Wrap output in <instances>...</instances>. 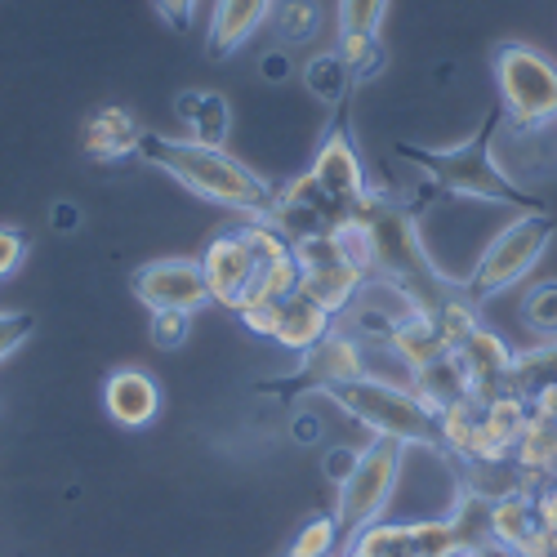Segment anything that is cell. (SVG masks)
I'll use <instances>...</instances> for the list:
<instances>
[{
	"label": "cell",
	"mask_w": 557,
	"mask_h": 557,
	"mask_svg": "<svg viewBox=\"0 0 557 557\" xmlns=\"http://www.w3.org/2000/svg\"><path fill=\"white\" fill-rule=\"evenodd\" d=\"M295 442L299 446L321 442V420H317V414H295Z\"/></svg>",
	"instance_id": "obj_42"
},
{
	"label": "cell",
	"mask_w": 557,
	"mask_h": 557,
	"mask_svg": "<svg viewBox=\"0 0 557 557\" xmlns=\"http://www.w3.org/2000/svg\"><path fill=\"white\" fill-rule=\"evenodd\" d=\"M272 14V0H214V10H210V54L214 59H227V54H237L242 45L268 23Z\"/></svg>",
	"instance_id": "obj_16"
},
{
	"label": "cell",
	"mask_w": 557,
	"mask_h": 557,
	"mask_svg": "<svg viewBox=\"0 0 557 557\" xmlns=\"http://www.w3.org/2000/svg\"><path fill=\"white\" fill-rule=\"evenodd\" d=\"M522 557H557V531H548V527H540L531 540H527V548H522Z\"/></svg>",
	"instance_id": "obj_41"
},
{
	"label": "cell",
	"mask_w": 557,
	"mask_h": 557,
	"mask_svg": "<svg viewBox=\"0 0 557 557\" xmlns=\"http://www.w3.org/2000/svg\"><path fill=\"white\" fill-rule=\"evenodd\" d=\"M335 50L344 54V63L352 67L357 81H375V76L384 72V59H388L380 36H339Z\"/></svg>",
	"instance_id": "obj_29"
},
{
	"label": "cell",
	"mask_w": 557,
	"mask_h": 557,
	"mask_svg": "<svg viewBox=\"0 0 557 557\" xmlns=\"http://www.w3.org/2000/svg\"><path fill=\"white\" fill-rule=\"evenodd\" d=\"M32 339V317L27 312H0V361L14 348H23Z\"/></svg>",
	"instance_id": "obj_35"
},
{
	"label": "cell",
	"mask_w": 557,
	"mask_h": 557,
	"mask_svg": "<svg viewBox=\"0 0 557 557\" xmlns=\"http://www.w3.org/2000/svg\"><path fill=\"white\" fill-rule=\"evenodd\" d=\"M174 116L193 129L197 144L206 148H223L232 134V108L219 89H183L174 99Z\"/></svg>",
	"instance_id": "obj_19"
},
{
	"label": "cell",
	"mask_w": 557,
	"mask_h": 557,
	"mask_svg": "<svg viewBox=\"0 0 557 557\" xmlns=\"http://www.w3.org/2000/svg\"><path fill=\"white\" fill-rule=\"evenodd\" d=\"M50 227H54V232H76V227H81V210H76L72 201H54V206H50Z\"/></svg>",
	"instance_id": "obj_40"
},
{
	"label": "cell",
	"mask_w": 557,
	"mask_h": 557,
	"mask_svg": "<svg viewBox=\"0 0 557 557\" xmlns=\"http://www.w3.org/2000/svg\"><path fill=\"white\" fill-rule=\"evenodd\" d=\"M188 331H193V312H178V308H161V312H152V321H148L152 348H161V352L183 348V344H188Z\"/></svg>",
	"instance_id": "obj_31"
},
{
	"label": "cell",
	"mask_w": 557,
	"mask_h": 557,
	"mask_svg": "<svg viewBox=\"0 0 557 557\" xmlns=\"http://www.w3.org/2000/svg\"><path fill=\"white\" fill-rule=\"evenodd\" d=\"M482 429L513 455V446L522 442V433L531 429V401L522 393H495L482 401Z\"/></svg>",
	"instance_id": "obj_23"
},
{
	"label": "cell",
	"mask_w": 557,
	"mask_h": 557,
	"mask_svg": "<svg viewBox=\"0 0 557 557\" xmlns=\"http://www.w3.org/2000/svg\"><path fill=\"white\" fill-rule=\"evenodd\" d=\"M522 321H527V331H531L540 344L557 339V282H540V286L527 290V299H522Z\"/></svg>",
	"instance_id": "obj_28"
},
{
	"label": "cell",
	"mask_w": 557,
	"mask_h": 557,
	"mask_svg": "<svg viewBox=\"0 0 557 557\" xmlns=\"http://www.w3.org/2000/svg\"><path fill=\"white\" fill-rule=\"evenodd\" d=\"M201 268H206V286H210V304L237 312L250 299L259 259L250 255V246L237 237V227L210 237V246L201 250Z\"/></svg>",
	"instance_id": "obj_10"
},
{
	"label": "cell",
	"mask_w": 557,
	"mask_h": 557,
	"mask_svg": "<svg viewBox=\"0 0 557 557\" xmlns=\"http://www.w3.org/2000/svg\"><path fill=\"white\" fill-rule=\"evenodd\" d=\"M406 384H410L414 393H420V401H424L429 410H437V414H442L446 406L463 401V397H473V384H469V375H463V366H459L455 348H450L446 357H437V361L420 366V370H410Z\"/></svg>",
	"instance_id": "obj_20"
},
{
	"label": "cell",
	"mask_w": 557,
	"mask_h": 557,
	"mask_svg": "<svg viewBox=\"0 0 557 557\" xmlns=\"http://www.w3.org/2000/svg\"><path fill=\"white\" fill-rule=\"evenodd\" d=\"M366 286H370V276L357 272L344 259L339 263H326V268H304L299 272V295H308L317 308H326L331 317H344L361 299Z\"/></svg>",
	"instance_id": "obj_18"
},
{
	"label": "cell",
	"mask_w": 557,
	"mask_h": 557,
	"mask_svg": "<svg viewBox=\"0 0 557 557\" xmlns=\"http://www.w3.org/2000/svg\"><path fill=\"white\" fill-rule=\"evenodd\" d=\"M144 125L134 121L129 108H95L81 125V148L89 161H125V157H138V144H144Z\"/></svg>",
	"instance_id": "obj_14"
},
{
	"label": "cell",
	"mask_w": 557,
	"mask_h": 557,
	"mask_svg": "<svg viewBox=\"0 0 557 557\" xmlns=\"http://www.w3.org/2000/svg\"><path fill=\"white\" fill-rule=\"evenodd\" d=\"M553 232H557V219L548 210L540 214H518L508 227H499L495 237L486 242V250L478 255L473 272L463 276V295H469L478 308L495 295H504L508 286H518L531 276V268L544 259L548 242H553Z\"/></svg>",
	"instance_id": "obj_4"
},
{
	"label": "cell",
	"mask_w": 557,
	"mask_h": 557,
	"mask_svg": "<svg viewBox=\"0 0 557 557\" xmlns=\"http://www.w3.org/2000/svg\"><path fill=\"white\" fill-rule=\"evenodd\" d=\"M335 321L326 308H317L308 295H286L282 304H276V326H272V344L276 348H286L295 357H304L308 348H317L321 339H326L335 331Z\"/></svg>",
	"instance_id": "obj_15"
},
{
	"label": "cell",
	"mask_w": 557,
	"mask_h": 557,
	"mask_svg": "<svg viewBox=\"0 0 557 557\" xmlns=\"http://www.w3.org/2000/svg\"><path fill=\"white\" fill-rule=\"evenodd\" d=\"M491 504L495 499H486V495H478L469 486L455 491V508L446 518H450V531H455L459 548H482L491 540Z\"/></svg>",
	"instance_id": "obj_24"
},
{
	"label": "cell",
	"mask_w": 557,
	"mask_h": 557,
	"mask_svg": "<svg viewBox=\"0 0 557 557\" xmlns=\"http://www.w3.org/2000/svg\"><path fill=\"white\" fill-rule=\"evenodd\" d=\"M388 0H339V36H380Z\"/></svg>",
	"instance_id": "obj_30"
},
{
	"label": "cell",
	"mask_w": 557,
	"mask_h": 557,
	"mask_svg": "<svg viewBox=\"0 0 557 557\" xmlns=\"http://www.w3.org/2000/svg\"><path fill=\"white\" fill-rule=\"evenodd\" d=\"M331 397L352 414L361 429H370V437H393L401 446L442 450L437 410H429L410 384H388L380 375H361V380H348V384L331 388Z\"/></svg>",
	"instance_id": "obj_3"
},
{
	"label": "cell",
	"mask_w": 557,
	"mask_h": 557,
	"mask_svg": "<svg viewBox=\"0 0 557 557\" xmlns=\"http://www.w3.org/2000/svg\"><path fill=\"white\" fill-rule=\"evenodd\" d=\"M495 85L504 125L513 129H544L557 125V63L540 54L527 40L495 45Z\"/></svg>",
	"instance_id": "obj_5"
},
{
	"label": "cell",
	"mask_w": 557,
	"mask_h": 557,
	"mask_svg": "<svg viewBox=\"0 0 557 557\" xmlns=\"http://www.w3.org/2000/svg\"><path fill=\"white\" fill-rule=\"evenodd\" d=\"M357 557H414V522H370L348 544Z\"/></svg>",
	"instance_id": "obj_25"
},
{
	"label": "cell",
	"mask_w": 557,
	"mask_h": 557,
	"mask_svg": "<svg viewBox=\"0 0 557 557\" xmlns=\"http://www.w3.org/2000/svg\"><path fill=\"white\" fill-rule=\"evenodd\" d=\"M384 348H388L406 370H420V366L446 357V352H450V339L442 335V326H437L429 312H414V308H410L406 317L393 321V331L384 335Z\"/></svg>",
	"instance_id": "obj_17"
},
{
	"label": "cell",
	"mask_w": 557,
	"mask_h": 557,
	"mask_svg": "<svg viewBox=\"0 0 557 557\" xmlns=\"http://www.w3.org/2000/svg\"><path fill=\"white\" fill-rule=\"evenodd\" d=\"M299 76H304V89H308V95H312L321 108H335V112L348 103L352 85H357L352 67L344 63L339 50H321V54H312V59L299 67Z\"/></svg>",
	"instance_id": "obj_21"
},
{
	"label": "cell",
	"mask_w": 557,
	"mask_h": 557,
	"mask_svg": "<svg viewBox=\"0 0 557 557\" xmlns=\"http://www.w3.org/2000/svg\"><path fill=\"white\" fill-rule=\"evenodd\" d=\"M335 557H357V553H352V548H339V553H335Z\"/></svg>",
	"instance_id": "obj_43"
},
{
	"label": "cell",
	"mask_w": 557,
	"mask_h": 557,
	"mask_svg": "<svg viewBox=\"0 0 557 557\" xmlns=\"http://www.w3.org/2000/svg\"><path fill=\"white\" fill-rule=\"evenodd\" d=\"M259 76H263L268 85H286V81L295 76V63H290V54H286V50H268V54L259 59Z\"/></svg>",
	"instance_id": "obj_37"
},
{
	"label": "cell",
	"mask_w": 557,
	"mask_h": 557,
	"mask_svg": "<svg viewBox=\"0 0 557 557\" xmlns=\"http://www.w3.org/2000/svg\"><path fill=\"white\" fill-rule=\"evenodd\" d=\"M535 513H540V527H548V531H557V473L553 478H544L535 491Z\"/></svg>",
	"instance_id": "obj_36"
},
{
	"label": "cell",
	"mask_w": 557,
	"mask_h": 557,
	"mask_svg": "<svg viewBox=\"0 0 557 557\" xmlns=\"http://www.w3.org/2000/svg\"><path fill=\"white\" fill-rule=\"evenodd\" d=\"M459 548L450 518H424L414 522V557H450Z\"/></svg>",
	"instance_id": "obj_32"
},
{
	"label": "cell",
	"mask_w": 557,
	"mask_h": 557,
	"mask_svg": "<svg viewBox=\"0 0 557 557\" xmlns=\"http://www.w3.org/2000/svg\"><path fill=\"white\" fill-rule=\"evenodd\" d=\"M268 219L282 227L290 242H304V237H321V232H335L348 219V206L335 201L308 170V174H295L276 188V206Z\"/></svg>",
	"instance_id": "obj_9"
},
{
	"label": "cell",
	"mask_w": 557,
	"mask_h": 557,
	"mask_svg": "<svg viewBox=\"0 0 557 557\" xmlns=\"http://www.w3.org/2000/svg\"><path fill=\"white\" fill-rule=\"evenodd\" d=\"M138 157H144L148 165H157V170H165L193 197H201V201H210L219 210H232V214H242V219L272 214V206H276V188H272L268 178H259L246 161L227 157L223 148L197 144V138L144 134Z\"/></svg>",
	"instance_id": "obj_2"
},
{
	"label": "cell",
	"mask_w": 557,
	"mask_h": 557,
	"mask_svg": "<svg viewBox=\"0 0 557 557\" xmlns=\"http://www.w3.org/2000/svg\"><path fill=\"white\" fill-rule=\"evenodd\" d=\"M197 5H201V0H157L161 18H165V23H174V27H193Z\"/></svg>",
	"instance_id": "obj_39"
},
{
	"label": "cell",
	"mask_w": 557,
	"mask_h": 557,
	"mask_svg": "<svg viewBox=\"0 0 557 557\" xmlns=\"http://www.w3.org/2000/svg\"><path fill=\"white\" fill-rule=\"evenodd\" d=\"M23 259H27V237L18 227H0V282H10L23 268Z\"/></svg>",
	"instance_id": "obj_34"
},
{
	"label": "cell",
	"mask_w": 557,
	"mask_h": 557,
	"mask_svg": "<svg viewBox=\"0 0 557 557\" xmlns=\"http://www.w3.org/2000/svg\"><path fill=\"white\" fill-rule=\"evenodd\" d=\"M237 321L250 331V335H259V339H272V326H276V304L272 299H250V304H242L237 308Z\"/></svg>",
	"instance_id": "obj_33"
},
{
	"label": "cell",
	"mask_w": 557,
	"mask_h": 557,
	"mask_svg": "<svg viewBox=\"0 0 557 557\" xmlns=\"http://www.w3.org/2000/svg\"><path fill=\"white\" fill-rule=\"evenodd\" d=\"M272 32L282 36V45H308L321 32V5L317 0H272V14H268Z\"/></svg>",
	"instance_id": "obj_26"
},
{
	"label": "cell",
	"mask_w": 557,
	"mask_h": 557,
	"mask_svg": "<svg viewBox=\"0 0 557 557\" xmlns=\"http://www.w3.org/2000/svg\"><path fill=\"white\" fill-rule=\"evenodd\" d=\"M504 129V108H491L478 125L473 138H463L455 148H420V144H397V157L429 174V188L446 197H469L486 206H508L518 214H540L548 210L540 197L518 188L499 165H495V134Z\"/></svg>",
	"instance_id": "obj_1"
},
{
	"label": "cell",
	"mask_w": 557,
	"mask_h": 557,
	"mask_svg": "<svg viewBox=\"0 0 557 557\" xmlns=\"http://www.w3.org/2000/svg\"><path fill=\"white\" fill-rule=\"evenodd\" d=\"M361 375H375L370 361H366V339L357 331L335 326L317 348H308L299 357V370H295L290 380H276V384H263V388H282V393H290V388H317V393H331V388H339L348 380H361Z\"/></svg>",
	"instance_id": "obj_7"
},
{
	"label": "cell",
	"mask_w": 557,
	"mask_h": 557,
	"mask_svg": "<svg viewBox=\"0 0 557 557\" xmlns=\"http://www.w3.org/2000/svg\"><path fill=\"white\" fill-rule=\"evenodd\" d=\"M357 455H361L357 446H331V450H326V478H331L335 486L357 469Z\"/></svg>",
	"instance_id": "obj_38"
},
{
	"label": "cell",
	"mask_w": 557,
	"mask_h": 557,
	"mask_svg": "<svg viewBox=\"0 0 557 557\" xmlns=\"http://www.w3.org/2000/svg\"><path fill=\"white\" fill-rule=\"evenodd\" d=\"M540 531V513H535V495L518 491L491 504V540L508 544V548H527V540Z\"/></svg>",
	"instance_id": "obj_22"
},
{
	"label": "cell",
	"mask_w": 557,
	"mask_h": 557,
	"mask_svg": "<svg viewBox=\"0 0 557 557\" xmlns=\"http://www.w3.org/2000/svg\"><path fill=\"white\" fill-rule=\"evenodd\" d=\"M312 178H317L335 201H344V206H352V201L370 188L366 161H361L352 134H348V125H344L339 116L331 121L326 138H321V148H317V157H312Z\"/></svg>",
	"instance_id": "obj_11"
},
{
	"label": "cell",
	"mask_w": 557,
	"mask_h": 557,
	"mask_svg": "<svg viewBox=\"0 0 557 557\" xmlns=\"http://www.w3.org/2000/svg\"><path fill=\"white\" fill-rule=\"evenodd\" d=\"M339 548H348V544H344V531H339V522L331 513V518H308L286 557H335Z\"/></svg>",
	"instance_id": "obj_27"
},
{
	"label": "cell",
	"mask_w": 557,
	"mask_h": 557,
	"mask_svg": "<svg viewBox=\"0 0 557 557\" xmlns=\"http://www.w3.org/2000/svg\"><path fill=\"white\" fill-rule=\"evenodd\" d=\"M406 450L410 446H401L393 437H370L361 446L357 469L339 482V499H335V522L344 531V544H352L357 531H366L370 522H380L388 513V499L397 491Z\"/></svg>",
	"instance_id": "obj_6"
},
{
	"label": "cell",
	"mask_w": 557,
	"mask_h": 557,
	"mask_svg": "<svg viewBox=\"0 0 557 557\" xmlns=\"http://www.w3.org/2000/svg\"><path fill=\"white\" fill-rule=\"evenodd\" d=\"M129 290L148 312H161V308L201 312L210 304L201 259H152L129 276Z\"/></svg>",
	"instance_id": "obj_8"
},
{
	"label": "cell",
	"mask_w": 557,
	"mask_h": 557,
	"mask_svg": "<svg viewBox=\"0 0 557 557\" xmlns=\"http://www.w3.org/2000/svg\"><path fill=\"white\" fill-rule=\"evenodd\" d=\"M103 410L121 429H148L161 414V388H157V380L148 375V370L121 366L103 384Z\"/></svg>",
	"instance_id": "obj_13"
},
{
	"label": "cell",
	"mask_w": 557,
	"mask_h": 557,
	"mask_svg": "<svg viewBox=\"0 0 557 557\" xmlns=\"http://www.w3.org/2000/svg\"><path fill=\"white\" fill-rule=\"evenodd\" d=\"M455 357L463 366V375H469L478 401H486L495 393H513V361H518V352L508 348L495 331L478 326L473 335H463L455 344Z\"/></svg>",
	"instance_id": "obj_12"
}]
</instances>
